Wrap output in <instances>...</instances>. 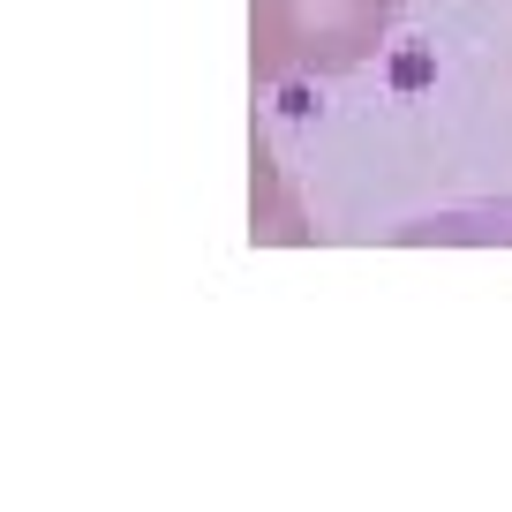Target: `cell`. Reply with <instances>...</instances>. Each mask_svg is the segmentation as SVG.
I'll return each instance as SVG.
<instances>
[{
    "label": "cell",
    "mask_w": 512,
    "mask_h": 512,
    "mask_svg": "<svg viewBox=\"0 0 512 512\" xmlns=\"http://www.w3.org/2000/svg\"><path fill=\"white\" fill-rule=\"evenodd\" d=\"M249 181H256V204H249V226H256V241H309V219H302V196L287 189V174H279V159H272V144L256 136L249 144Z\"/></svg>",
    "instance_id": "cell-2"
},
{
    "label": "cell",
    "mask_w": 512,
    "mask_h": 512,
    "mask_svg": "<svg viewBox=\"0 0 512 512\" xmlns=\"http://www.w3.org/2000/svg\"><path fill=\"white\" fill-rule=\"evenodd\" d=\"M400 0H249L256 83H324L377 61Z\"/></svg>",
    "instance_id": "cell-1"
}]
</instances>
